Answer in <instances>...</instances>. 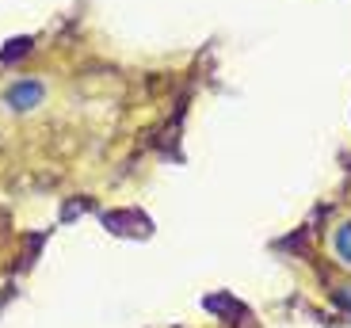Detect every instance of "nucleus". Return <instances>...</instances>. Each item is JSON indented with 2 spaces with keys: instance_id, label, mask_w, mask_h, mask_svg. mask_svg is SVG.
Returning <instances> with one entry per match:
<instances>
[{
  "instance_id": "3",
  "label": "nucleus",
  "mask_w": 351,
  "mask_h": 328,
  "mask_svg": "<svg viewBox=\"0 0 351 328\" xmlns=\"http://www.w3.org/2000/svg\"><path fill=\"white\" fill-rule=\"evenodd\" d=\"M340 302H343V310L351 313V286H348V290H340Z\"/></svg>"
},
{
  "instance_id": "2",
  "label": "nucleus",
  "mask_w": 351,
  "mask_h": 328,
  "mask_svg": "<svg viewBox=\"0 0 351 328\" xmlns=\"http://www.w3.org/2000/svg\"><path fill=\"white\" fill-rule=\"evenodd\" d=\"M332 252H336V260H340V264L351 267V222L336 225V233H332Z\"/></svg>"
},
{
  "instance_id": "1",
  "label": "nucleus",
  "mask_w": 351,
  "mask_h": 328,
  "mask_svg": "<svg viewBox=\"0 0 351 328\" xmlns=\"http://www.w3.org/2000/svg\"><path fill=\"white\" fill-rule=\"evenodd\" d=\"M43 99H46L43 80H16V84L4 92V103H8L12 111H31V107H38Z\"/></svg>"
}]
</instances>
